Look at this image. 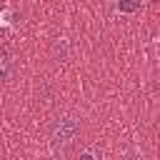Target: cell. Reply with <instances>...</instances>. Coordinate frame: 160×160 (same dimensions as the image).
<instances>
[{
	"label": "cell",
	"mask_w": 160,
	"mask_h": 160,
	"mask_svg": "<svg viewBox=\"0 0 160 160\" xmlns=\"http://www.w3.org/2000/svg\"><path fill=\"white\" fill-rule=\"evenodd\" d=\"M138 8V0H120V10H125V12H132Z\"/></svg>",
	"instance_id": "2"
},
{
	"label": "cell",
	"mask_w": 160,
	"mask_h": 160,
	"mask_svg": "<svg viewBox=\"0 0 160 160\" xmlns=\"http://www.w3.org/2000/svg\"><path fill=\"white\" fill-rule=\"evenodd\" d=\"M158 90H160V72H158Z\"/></svg>",
	"instance_id": "3"
},
{
	"label": "cell",
	"mask_w": 160,
	"mask_h": 160,
	"mask_svg": "<svg viewBox=\"0 0 160 160\" xmlns=\"http://www.w3.org/2000/svg\"><path fill=\"white\" fill-rule=\"evenodd\" d=\"M0 70H2V80L8 82L12 78V58H10V50L8 48L0 50Z\"/></svg>",
	"instance_id": "1"
}]
</instances>
